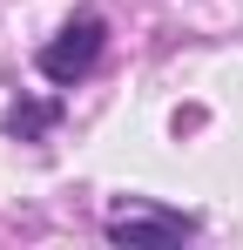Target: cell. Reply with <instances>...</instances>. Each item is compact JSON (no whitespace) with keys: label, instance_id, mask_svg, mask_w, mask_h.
Returning <instances> with one entry per match:
<instances>
[{"label":"cell","instance_id":"1","mask_svg":"<svg viewBox=\"0 0 243 250\" xmlns=\"http://www.w3.org/2000/svg\"><path fill=\"white\" fill-rule=\"evenodd\" d=\"M101 41H108L101 14H75V21H68L54 41L40 47V75H47V82H61V88H68V82H81V75L101 61Z\"/></svg>","mask_w":243,"mask_h":250},{"label":"cell","instance_id":"2","mask_svg":"<svg viewBox=\"0 0 243 250\" xmlns=\"http://www.w3.org/2000/svg\"><path fill=\"white\" fill-rule=\"evenodd\" d=\"M182 237H196V216H182V209H115L108 216V244L122 250H156V244H182Z\"/></svg>","mask_w":243,"mask_h":250},{"label":"cell","instance_id":"3","mask_svg":"<svg viewBox=\"0 0 243 250\" xmlns=\"http://www.w3.org/2000/svg\"><path fill=\"white\" fill-rule=\"evenodd\" d=\"M47 122H54V102H27V108H14V115H7L14 135H40Z\"/></svg>","mask_w":243,"mask_h":250}]
</instances>
